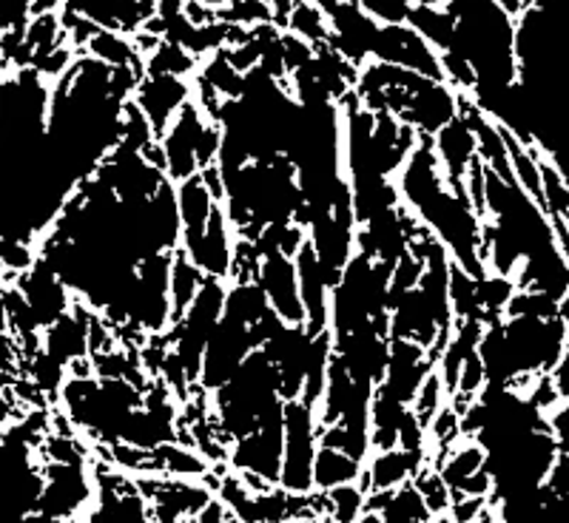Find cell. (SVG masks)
<instances>
[{"mask_svg": "<svg viewBox=\"0 0 569 523\" xmlns=\"http://www.w3.org/2000/svg\"><path fill=\"white\" fill-rule=\"evenodd\" d=\"M401 205L447 248L450 259L470 276H487L485 222L470 194L447 182L436 157L433 137H421L405 169L396 177Z\"/></svg>", "mask_w": 569, "mask_h": 523, "instance_id": "obj_1", "label": "cell"}, {"mask_svg": "<svg viewBox=\"0 0 569 523\" xmlns=\"http://www.w3.org/2000/svg\"><path fill=\"white\" fill-rule=\"evenodd\" d=\"M569 342V322L561 313H525L492 319L479 342L487 384L527 390L556 373Z\"/></svg>", "mask_w": 569, "mask_h": 523, "instance_id": "obj_2", "label": "cell"}, {"mask_svg": "<svg viewBox=\"0 0 569 523\" xmlns=\"http://www.w3.org/2000/svg\"><path fill=\"white\" fill-rule=\"evenodd\" d=\"M447 12L456 20L453 54L465 58L476 71L479 105L501 98L521 78L518 60V18L498 0H453Z\"/></svg>", "mask_w": 569, "mask_h": 523, "instance_id": "obj_3", "label": "cell"}, {"mask_svg": "<svg viewBox=\"0 0 569 523\" xmlns=\"http://www.w3.org/2000/svg\"><path fill=\"white\" fill-rule=\"evenodd\" d=\"M353 94L365 109L396 117L421 137H436L461 117V94L453 86L379 60L359 69Z\"/></svg>", "mask_w": 569, "mask_h": 523, "instance_id": "obj_4", "label": "cell"}, {"mask_svg": "<svg viewBox=\"0 0 569 523\" xmlns=\"http://www.w3.org/2000/svg\"><path fill=\"white\" fill-rule=\"evenodd\" d=\"M211 395L213 419L231 444L284 413L282 375L266 348L253 350L240 373Z\"/></svg>", "mask_w": 569, "mask_h": 523, "instance_id": "obj_5", "label": "cell"}, {"mask_svg": "<svg viewBox=\"0 0 569 523\" xmlns=\"http://www.w3.org/2000/svg\"><path fill=\"white\" fill-rule=\"evenodd\" d=\"M222 149L220 123L197 103H186V109L174 117L169 131L157 140V162L174 185L200 177L211 165H217Z\"/></svg>", "mask_w": 569, "mask_h": 523, "instance_id": "obj_6", "label": "cell"}, {"mask_svg": "<svg viewBox=\"0 0 569 523\" xmlns=\"http://www.w3.org/2000/svg\"><path fill=\"white\" fill-rule=\"evenodd\" d=\"M319 415L311 401H284V459L279 486L291 495H313V466L319 453Z\"/></svg>", "mask_w": 569, "mask_h": 523, "instance_id": "obj_7", "label": "cell"}, {"mask_svg": "<svg viewBox=\"0 0 569 523\" xmlns=\"http://www.w3.org/2000/svg\"><path fill=\"white\" fill-rule=\"evenodd\" d=\"M38 512L52 523L83 521L98 504V472L89 461H43Z\"/></svg>", "mask_w": 569, "mask_h": 523, "instance_id": "obj_8", "label": "cell"}, {"mask_svg": "<svg viewBox=\"0 0 569 523\" xmlns=\"http://www.w3.org/2000/svg\"><path fill=\"white\" fill-rule=\"evenodd\" d=\"M284 459V413L277 419L242 435L228 450V466H231L253 492H266L279 486Z\"/></svg>", "mask_w": 569, "mask_h": 523, "instance_id": "obj_9", "label": "cell"}, {"mask_svg": "<svg viewBox=\"0 0 569 523\" xmlns=\"http://www.w3.org/2000/svg\"><path fill=\"white\" fill-rule=\"evenodd\" d=\"M262 342H266V328H253V324L226 313L213 330L211 342L206 348V359H202V393H217L220 388H226L248 362V355L262 348Z\"/></svg>", "mask_w": 569, "mask_h": 523, "instance_id": "obj_10", "label": "cell"}, {"mask_svg": "<svg viewBox=\"0 0 569 523\" xmlns=\"http://www.w3.org/2000/svg\"><path fill=\"white\" fill-rule=\"evenodd\" d=\"M259 248V268L257 282L271 304L273 316L282 319L284 324H305V304L299 293V271L297 257L279 251L271 245Z\"/></svg>", "mask_w": 569, "mask_h": 523, "instance_id": "obj_11", "label": "cell"}, {"mask_svg": "<svg viewBox=\"0 0 569 523\" xmlns=\"http://www.w3.org/2000/svg\"><path fill=\"white\" fill-rule=\"evenodd\" d=\"M373 60L390 66H401L425 78L445 80V66H441V52L430 40L421 38L410 23L399 27H379L373 43ZM447 83V80H445Z\"/></svg>", "mask_w": 569, "mask_h": 523, "instance_id": "obj_12", "label": "cell"}, {"mask_svg": "<svg viewBox=\"0 0 569 523\" xmlns=\"http://www.w3.org/2000/svg\"><path fill=\"white\" fill-rule=\"evenodd\" d=\"M191 100H194V80L174 78V74H142L131 103L142 111L160 140Z\"/></svg>", "mask_w": 569, "mask_h": 523, "instance_id": "obj_13", "label": "cell"}, {"mask_svg": "<svg viewBox=\"0 0 569 523\" xmlns=\"http://www.w3.org/2000/svg\"><path fill=\"white\" fill-rule=\"evenodd\" d=\"M237 245H240V237H237V228L228 220L226 205L217 208V213L208 222L206 233L200 240H194L191 245H182L180 251L186 253L208 279H222V282H231L233 273V259H237Z\"/></svg>", "mask_w": 569, "mask_h": 523, "instance_id": "obj_14", "label": "cell"}, {"mask_svg": "<svg viewBox=\"0 0 569 523\" xmlns=\"http://www.w3.org/2000/svg\"><path fill=\"white\" fill-rule=\"evenodd\" d=\"M299 293L305 304V328L311 333L330 330V296H333V279L325 271L322 259L317 257L311 242H305L297 253Z\"/></svg>", "mask_w": 569, "mask_h": 523, "instance_id": "obj_15", "label": "cell"}, {"mask_svg": "<svg viewBox=\"0 0 569 523\" xmlns=\"http://www.w3.org/2000/svg\"><path fill=\"white\" fill-rule=\"evenodd\" d=\"M433 149L436 157H439L447 182L453 188H459V191H467V177H470L472 165H476L481 157L476 131L467 123L465 114L456 117L453 123L445 125V129L433 137Z\"/></svg>", "mask_w": 569, "mask_h": 523, "instance_id": "obj_16", "label": "cell"}, {"mask_svg": "<svg viewBox=\"0 0 569 523\" xmlns=\"http://www.w3.org/2000/svg\"><path fill=\"white\" fill-rule=\"evenodd\" d=\"M427 461H430V453H425V450H405V446L370 453V459L365 461L362 486L368 490V495L399 490V486L419 479V472L425 470Z\"/></svg>", "mask_w": 569, "mask_h": 523, "instance_id": "obj_17", "label": "cell"}, {"mask_svg": "<svg viewBox=\"0 0 569 523\" xmlns=\"http://www.w3.org/2000/svg\"><path fill=\"white\" fill-rule=\"evenodd\" d=\"M370 510L385 517V523H433V510L427 506L425 495L416 486V481L399 486V490L373 492L370 495Z\"/></svg>", "mask_w": 569, "mask_h": 523, "instance_id": "obj_18", "label": "cell"}, {"mask_svg": "<svg viewBox=\"0 0 569 523\" xmlns=\"http://www.w3.org/2000/svg\"><path fill=\"white\" fill-rule=\"evenodd\" d=\"M365 479V461L353 459L345 450L337 446L319 444L317 466H313V486L317 492H330L345 484H362Z\"/></svg>", "mask_w": 569, "mask_h": 523, "instance_id": "obj_19", "label": "cell"}, {"mask_svg": "<svg viewBox=\"0 0 569 523\" xmlns=\"http://www.w3.org/2000/svg\"><path fill=\"white\" fill-rule=\"evenodd\" d=\"M319 515L328 523H356L368 512L370 495L362 484H345L330 492H317Z\"/></svg>", "mask_w": 569, "mask_h": 523, "instance_id": "obj_20", "label": "cell"}, {"mask_svg": "<svg viewBox=\"0 0 569 523\" xmlns=\"http://www.w3.org/2000/svg\"><path fill=\"white\" fill-rule=\"evenodd\" d=\"M200 66L202 60L188 52L186 46L174 40H160L146 58V74H174V78L194 80Z\"/></svg>", "mask_w": 569, "mask_h": 523, "instance_id": "obj_21", "label": "cell"}, {"mask_svg": "<svg viewBox=\"0 0 569 523\" xmlns=\"http://www.w3.org/2000/svg\"><path fill=\"white\" fill-rule=\"evenodd\" d=\"M206 279V273H202L186 253H174V262H171V304H174V324L180 322L182 313L194 304L197 293L202 291Z\"/></svg>", "mask_w": 569, "mask_h": 523, "instance_id": "obj_22", "label": "cell"}, {"mask_svg": "<svg viewBox=\"0 0 569 523\" xmlns=\"http://www.w3.org/2000/svg\"><path fill=\"white\" fill-rule=\"evenodd\" d=\"M410 27H413L421 38L430 40L441 54L453 52L456 20L453 14L447 12V7H413Z\"/></svg>", "mask_w": 569, "mask_h": 523, "instance_id": "obj_23", "label": "cell"}, {"mask_svg": "<svg viewBox=\"0 0 569 523\" xmlns=\"http://www.w3.org/2000/svg\"><path fill=\"white\" fill-rule=\"evenodd\" d=\"M368 18H373L379 27H399V23H410L413 14V0H356Z\"/></svg>", "mask_w": 569, "mask_h": 523, "instance_id": "obj_24", "label": "cell"}, {"mask_svg": "<svg viewBox=\"0 0 569 523\" xmlns=\"http://www.w3.org/2000/svg\"><path fill=\"white\" fill-rule=\"evenodd\" d=\"M547 426L558 446V455L569 459V399H558L550 410H547Z\"/></svg>", "mask_w": 569, "mask_h": 523, "instance_id": "obj_25", "label": "cell"}, {"mask_svg": "<svg viewBox=\"0 0 569 523\" xmlns=\"http://www.w3.org/2000/svg\"><path fill=\"white\" fill-rule=\"evenodd\" d=\"M543 490L550 492L552 497H569V459L567 455H558L556 466L547 475V484Z\"/></svg>", "mask_w": 569, "mask_h": 523, "instance_id": "obj_26", "label": "cell"}, {"mask_svg": "<svg viewBox=\"0 0 569 523\" xmlns=\"http://www.w3.org/2000/svg\"><path fill=\"white\" fill-rule=\"evenodd\" d=\"M561 311H563V316H567V322H569V296L563 299ZM550 379H552V388H556L558 399H569V342H567V350H563V359L558 362L556 373H552Z\"/></svg>", "mask_w": 569, "mask_h": 523, "instance_id": "obj_27", "label": "cell"}, {"mask_svg": "<svg viewBox=\"0 0 569 523\" xmlns=\"http://www.w3.org/2000/svg\"><path fill=\"white\" fill-rule=\"evenodd\" d=\"M498 3H501V7H505L512 18H521V14L530 12V9L536 7L538 0H498Z\"/></svg>", "mask_w": 569, "mask_h": 523, "instance_id": "obj_28", "label": "cell"}, {"mask_svg": "<svg viewBox=\"0 0 569 523\" xmlns=\"http://www.w3.org/2000/svg\"><path fill=\"white\" fill-rule=\"evenodd\" d=\"M356 523H385V517L379 515V512L370 510V506H368V512H365V515L359 517V521H356Z\"/></svg>", "mask_w": 569, "mask_h": 523, "instance_id": "obj_29", "label": "cell"}, {"mask_svg": "<svg viewBox=\"0 0 569 523\" xmlns=\"http://www.w3.org/2000/svg\"><path fill=\"white\" fill-rule=\"evenodd\" d=\"M200 3H206V7H208V9H213V12L220 14V12H222V9H226V7H228V3H231V0H200Z\"/></svg>", "mask_w": 569, "mask_h": 523, "instance_id": "obj_30", "label": "cell"}, {"mask_svg": "<svg viewBox=\"0 0 569 523\" xmlns=\"http://www.w3.org/2000/svg\"><path fill=\"white\" fill-rule=\"evenodd\" d=\"M416 7H450L453 0H413Z\"/></svg>", "mask_w": 569, "mask_h": 523, "instance_id": "obj_31", "label": "cell"}, {"mask_svg": "<svg viewBox=\"0 0 569 523\" xmlns=\"http://www.w3.org/2000/svg\"><path fill=\"white\" fill-rule=\"evenodd\" d=\"M433 523H453V517H450V515H441V517H436Z\"/></svg>", "mask_w": 569, "mask_h": 523, "instance_id": "obj_32", "label": "cell"}, {"mask_svg": "<svg viewBox=\"0 0 569 523\" xmlns=\"http://www.w3.org/2000/svg\"><path fill=\"white\" fill-rule=\"evenodd\" d=\"M253 3H262V7H271L273 9V3H277V0H253Z\"/></svg>", "mask_w": 569, "mask_h": 523, "instance_id": "obj_33", "label": "cell"}]
</instances>
